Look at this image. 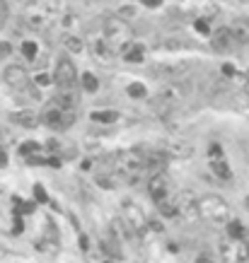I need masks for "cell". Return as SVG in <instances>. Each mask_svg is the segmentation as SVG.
Wrapping results in <instances>:
<instances>
[{
    "label": "cell",
    "instance_id": "obj_13",
    "mask_svg": "<svg viewBox=\"0 0 249 263\" xmlns=\"http://www.w3.org/2000/svg\"><path fill=\"white\" fill-rule=\"evenodd\" d=\"M90 53H92V58H95L99 65H109L112 60H114V53L109 51V46H107V41H104V37H95L90 39Z\"/></svg>",
    "mask_w": 249,
    "mask_h": 263
},
{
    "label": "cell",
    "instance_id": "obj_7",
    "mask_svg": "<svg viewBox=\"0 0 249 263\" xmlns=\"http://www.w3.org/2000/svg\"><path fill=\"white\" fill-rule=\"evenodd\" d=\"M124 222H126V232H131V234L143 237L148 232V217H145V212L135 203H131V201L124 203Z\"/></svg>",
    "mask_w": 249,
    "mask_h": 263
},
{
    "label": "cell",
    "instance_id": "obj_33",
    "mask_svg": "<svg viewBox=\"0 0 249 263\" xmlns=\"http://www.w3.org/2000/svg\"><path fill=\"white\" fill-rule=\"evenodd\" d=\"M37 85H39V87H46V85H51V77L41 73V75H37Z\"/></svg>",
    "mask_w": 249,
    "mask_h": 263
},
{
    "label": "cell",
    "instance_id": "obj_29",
    "mask_svg": "<svg viewBox=\"0 0 249 263\" xmlns=\"http://www.w3.org/2000/svg\"><path fill=\"white\" fill-rule=\"evenodd\" d=\"M39 150H41L39 143H24V145H19V155H24V157H32V155Z\"/></svg>",
    "mask_w": 249,
    "mask_h": 263
},
{
    "label": "cell",
    "instance_id": "obj_4",
    "mask_svg": "<svg viewBox=\"0 0 249 263\" xmlns=\"http://www.w3.org/2000/svg\"><path fill=\"white\" fill-rule=\"evenodd\" d=\"M191 92V87L184 82V80H179V82H170L167 87H162L157 97H155V109L157 111H172L177 109L187 97Z\"/></svg>",
    "mask_w": 249,
    "mask_h": 263
},
{
    "label": "cell",
    "instance_id": "obj_8",
    "mask_svg": "<svg viewBox=\"0 0 249 263\" xmlns=\"http://www.w3.org/2000/svg\"><path fill=\"white\" fill-rule=\"evenodd\" d=\"M77 68L70 58H61L56 63V73H54V82L58 90H75L77 85Z\"/></svg>",
    "mask_w": 249,
    "mask_h": 263
},
{
    "label": "cell",
    "instance_id": "obj_27",
    "mask_svg": "<svg viewBox=\"0 0 249 263\" xmlns=\"http://www.w3.org/2000/svg\"><path fill=\"white\" fill-rule=\"evenodd\" d=\"M157 210H160V215H162V217H177V215H179V212H177V206H174V201H165V203H160Z\"/></svg>",
    "mask_w": 249,
    "mask_h": 263
},
{
    "label": "cell",
    "instance_id": "obj_1",
    "mask_svg": "<svg viewBox=\"0 0 249 263\" xmlns=\"http://www.w3.org/2000/svg\"><path fill=\"white\" fill-rule=\"evenodd\" d=\"M58 12H61V0H32L24 7L22 19L34 32H49L56 22Z\"/></svg>",
    "mask_w": 249,
    "mask_h": 263
},
{
    "label": "cell",
    "instance_id": "obj_40",
    "mask_svg": "<svg viewBox=\"0 0 249 263\" xmlns=\"http://www.w3.org/2000/svg\"><path fill=\"white\" fill-rule=\"evenodd\" d=\"M15 234H22V220H15Z\"/></svg>",
    "mask_w": 249,
    "mask_h": 263
},
{
    "label": "cell",
    "instance_id": "obj_9",
    "mask_svg": "<svg viewBox=\"0 0 249 263\" xmlns=\"http://www.w3.org/2000/svg\"><path fill=\"white\" fill-rule=\"evenodd\" d=\"M220 256L225 263H249V246L247 242H235L230 237L220 239Z\"/></svg>",
    "mask_w": 249,
    "mask_h": 263
},
{
    "label": "cell",
    "instance_id": "obj_22",
    "mask_svg": "<svg viewBox=\"0 0 249 263\" xmlns=\"http://www.w3.org/2000/svg\"><path fill=\"white\" fill-rule=\"evenodd\" d=\"M143 53H145V51H143V46L133 41V44L124 51V56H121V58H124V60H128V63H143Z\"/></svg>",
    "mask_w": 249,
    "mask_h": 263
},
{
    "label": "cell",
    "instance_id": "obj_38",
    "mask_svg": "<svg viewBox=\"0 0 249 263\" xmlns=\"http://www.w3.org/2000/svg\"><path fill=\"white\" fill-rule=\"evenodd\" d=\"M0 167H7V155H5L2 148H0Z\"/></svg>",
    "mask_w": 249,
    "mask_h": 263
},
{
    "label": "cell",
    "instance_id": "obj_23",
    "mask_svg": "<svg viewBox=\"0 0 249 263\" xmlns=\"http://www.w3.org/2000/svg\"><path fill=\"white\" fill-rule=\"evenodd\" d=\"M63 46H65V51H70V53H80V51H82V39L75 37V34H65V37H63Z\"/></svg>",
    "mask_w": 249,
    "mask_h": 263
},
{
    "label": "cell",
    "instance_id": "obj_32",
    "mask_svg": "<svg viewBox=\"0 0 249 263\" xmlns=\"http://www.w3.org/2000/svg\"><path fill=\"white\" fill-rule=\"evenodd\" d=\"M7 15H10V12H7V2H5V0H0V27L7 22Z\"/></svg>",
    "mask_w": 249,
    "mask_h": 263
},
{
    "label": "cell",
    "instance_id": "obj_36",
    "mask_svg": "<svg viewBox=\"0 0 249 263\" xmlns=\"http://www.w3.org/2000/svg\"><path fill=\"white\" fill-rule=\"evenodd\" d=\"M140 5H145V7H160L162 0H140Z\"/></svg>",
    "mask_w": 249,
    "mask_h": 263
},
{
    "label": "cell",
    "instance_id": "obj_16",
    "mask_svg": "<svg viewBox=\"0 0 249 263\" xmlns=\"http://www.w3.org/2000/svg\"><path fill=\"white\" fill-rule=\"evenodd\" d=\"M211 46L215 51H220V53H228L232 46H235V37H232L230 27H220L211 39Z\"/></svg>",
    "mask_w": 249,
    "mask_h": 263
},
{
    "label": "cell",
    "instance_id": "obj_5",
    "mask_svg": "<svg viewBox=\"0 0 249 263\" xmlns=\"http://www.w3.org/2000/svg\"><path fill=\"white\" fill-rule=\"evenodd\" d=\"M198 215L213 225H228L230 222V206L220 196H203V198H198Z\"/></svg>",
    "mask_w": 249,
    "mask_h": 263
},
{
    "label": "cell",
    "instance_id": "obj_21",
    "mask_svg": "<svg viewBox=\"0 0 249 263\" xmlns=\"http://www.w3.org/2000/svg\"><path fill=\"white\" fill-rule=\"evenodd\" d=\"M228 237L235 242H247V229L242 227V222L232 220V222H228Z\"/></svg>",
    "mask_w": 249,
    "mask_h": 263
},
{
    "label": "cell",
    "instance_id": "obj_30",
    "mask_svg": "<svg viewBox=\"0 0 249 263\" xmlns=\"http://www.w3.org/2000/svg\"><path fill=\"white\" fill-rule=\"evenodd\" d=\"M193 27H196V32H198V34H211V24H208L206 19H196V24H193Z\"/></svg>",
    "mask_w": 249,
    "mask_h": 263
},
{
    "label": "cell",
    "instance_id": "obj_11",
    "mask_svg": "<svg viewBox=\"0 0 249 263\" xmlns=\"http://www.w3.org/2000/svg\"><path fill=\"white\" fill-rule=\"evenodd\" d=\"M148 191H150V198L155 201V206H160V203L170 201V179H167V174H165V171H160V174L150 176V181H148Z\"/></svg>",
    "mask_w": 249,
    "mask_h": 263
},
{
    "label": "cell",
    "instance_id": "obj_31",
    "mask_svg": "<svg viewBox=\"0 0 249 263\" xmlns=\"http://www.w3.org/2000/svg\"><path fill=\"white\" fill-rule=\"evenodd\" d=\"M34 196H37L39 203H46V201H49V198H46V191H44V186H41V184H37V186H34Z\"/></svg>",
    "mask_w": 249,
    "mask_h": 263
},
{
    "label": "cell",
    "instance_id": "obj_15",
    "mask_svg": "<svg viewBox=\"0 0 249 263\" xmlns=\"http://www.w3.org/2000/svg\"><path fill=\"white\" fill-rule=\"evenodd\" d=\"M2 77H5V82H7L10 87H15V90L27 87V82H29V75H27V70H24L22 65H7Z\"/></svg>",
    "mask_w": 249,
    "mask_h": 263
},
{
    "label": "cell",
    "instance_id": "obj_20",
    "mask_svg": "<svg viewBox=\"0 0 249 263\" xmlns=\"http://www.w3.org/2000/svg\"><path fill=\"white\" fill-rule=\"evenodd\" d=\"M162 167H165V157H162L160 152H155V155H145V174H148V176L160 174Z\"/></svg>",
    "mask_w": 249,
    "mask_h": 263
},
{
    "label": "cell",
    "instance_id": "obj_10",
    "mask_svg": "<svg viewBox=\"0 0 249 263\" xmlns=\"http://www.w3.org/2000/svg\"><path fill=\"white\" fill-rule=\"evenodd\" d=\"M208 164H211V171L220 181H230L232 179V169H230V164H228V159H225V155H223L220 145H211V150H208Z\"/></svg>",
    "mask_w": 249,
    "mask_h": 263
},
{
    "label": "cell",
    "instance_id": "obj_26",
    "mask_svg": "<svg viewBox=\"0 0 249 263\" xmlns=\"http://www.w3.org/2000/svg\"><path fill=\"white\" fill-rule=\"evenodd\" d=\"M80 82H82V90H85V92H97V87H99V80H97L92 73H82V75H80Z\"/></svg>",
    "mask_w": 249,
    "mask_h": 263
},
{
    "label": "cell",
    "instance_id": "obj_39",
    "mask_svg": "<svg viewBox=\"0 0 249 263\" xmlns=\"http://www.w3.org/2000/svg\"><path fill=\"white\" fill-rule=\"evenodd\" d=\"M242 77H245V94L249 97V70H247V73H245Z\"/></svg>",
    "mask_w": 249,
    "mask_h": 263
},
{
    "label": "cell",
    "instance_id": "obj_42",
    "mask_svg": "<svg viewBox=\"0 0 249 263\" xmlns=\"http://www.w3.org/2000/svg\"><path fill=\"white\" fill-rule=\"evenodd\" d=\"M247 206H249V198H247Z\"/></svg>",
    "mask_w": 249,
    "mask_h": 263
},
{
    "label": "cell",
    "instance_id": "obj_18",
    "mask_svg": "<svg viewBox=\"0 0 249 263\" xmlns=\"http://www.w3.org/2000/svg\"><path fill=\"white\" fill-rule=\"evenodd\" d=\"M10 118H12V123L24 126V128H37L39 126V116L34 111H15Z\"/></svg>",
    "mask_w": 249,
    "mask_h": 263
},
{
    "label": "cell",
    "instance_id": "obj_25",
    "mask_svg": "<svg viewBox=\"0 0 249 263\" xmlns=\"http://www.w3.org/2000/svg\"><path fill=\"white\" fill-rule=\"evenodd\" d=\"M126 94L133 97V99H145V97H148V90H145L143 82H131V85L126 87Z\"/></svg>",
    "mask_w": 249,
    "mask_h": 263
},
{
    "label": "cell",
    "instance_id": "obj_41",
    "mask_svg": "<svg viewBox=\"0 0 249 263\" xmlns=\"http://www.w3.org/2000/svg\"><path fill=\"white\" fill-rule=\"evenodd\" d=\"M85 2H99V0H85Z\"/></svg>",
    "mask_w": 249,
    "mask_h": 263
},
{
    "label": "cell",
    "instance_id": "obj_37",
    "mask_svg": "<svg viewBox=\"0 0 249 263\" xmlns=\"http://www.w3.org/2000/svg\"><path fill=\"white\" fill-rule=\"evenodd\" d=\"M7 53H10V44H5V41H2V44H0V58L7 56Z\"/></svg>",
    "mask_w": 249,
    "mask_h": 263
},
{
    "label": "cell",
    "instance_id": "obj_14",
    "mask_svg": "<svg viewBox=\"0 0 249 263\" xmlns=\"http://www.w3.org/2000/svg\"><path fill=\"white\" fill-rule=\"evenodd\" d=\"M177 212L187 215V217H196L198 215V198H193V191H182L174 201Z\"/></svg>",
    "mask_w": 249,
    "mask_h": 263
},
{
    "label": "cell",
    "instance_id": "obj_12",
    "mask_svg": "<svg viewBox=\"0 0 249 263\" xmlns=\"http://www.w3.org/2000/svg\"><path fill=\"white\" fill-rule=\"evenodd\" d=\"M191 68V63L187 60H179V63H165V65H155V75L162 77V80H170V82H179L182 75Z\"/></svg>",
    "mask_w": 249,
    "mask_h": 263
},
{
    "label": "cell",
    "instance_id": "obj_19",
    "mask_svg": "<svg viewBox=\"0 0 249 263\" xmlns=\"http://www.w3.org/2000/svg\"><path fill=\"white\" fill-rule=\"evenodd\" d=\"M230 32H232V37H235V41L249 44V19H235Z\"/></svg>",
    "mask_w": 249,
    "mask_h": 263
},
{
    "label": "cell",
    "instance_id": "obj_6",
    "mask_svg": "<svg viewBox=\"0 0 249 263\" xmlns=\"http://www.w3.org/2000/svg\"><path fill=\"white\" fill-rule=\"evenodd\" d=\"M39 121L44 126H49L51 131H68L73 123H75V111H68V109H61L56 102H49L41 113H39Z\"/></svg>",
    "mask_w": 249,
    "mask_h": 263
},
{
    "label": "cell",
    "instance_id": "obj_28",
    "mask_svg": "<svg viewBox=\"0 0 249 263\" xmlns=\"http://www.w3.org/2000/svg\"><path fill=\"white\" fill-rule=\"evenodd\" d=\"M37 53H39V49H37V44H34V41H24V44H22V56H24V58L34 60Z\"/></svg>",
    "mask_w": 249,
    "mask_h": 263
},
{
    "label": "cell",
    "instance_id": "obj_34",
    "mask_svg": "<svg viewBox=\"0 0 249 263\" xmlns=\"http://www.w3.org/2000/svg\"><path fill=\"white\" fill-rule=\"evenodd\" d=\"M223 75H225V77H235L237 73H235V68H232L230 63H225V65H223Z\"/></svg>",
    "mask_w": 249,
    "mask_h": 263
},
{
    "label": "cell",
    "instance_id": "obj_17",
    "mask_svg": "<svg viewBox=\"0 0 249 263\" xmlns=\"http://www.w3.org/2000/svg\"><path fill=\"white\" fill-rule=\"evenodd\" d=\"M54 102H56L61 109L73 111L77 106V102H80V97H77V90H58V94L54 97Z\"/></svg>",
    "mask_w": 249,
    "mask_h": 263
},
{
    "label": "cell",
    "instance_id": "obj_3",
    "mask_svg": "<svg viewBox=\"0 0 249 263\" xmlns=\"http://www.w3.org/2000/svg\"><path fill=\"white\" fill-rule=\"evenodd\" d=\"M114 169L128 179V181H138L145 174V155H140V150H124L114 157Z\"/></svg>",
    "mask_w": 249,
    "mask_h": 263
},
{
    "label": "cell",
    "instance_id": "obj_35",
    "mask_svg": "<svg viewBox=\"0 0 249 263\" xmlns=\"http://www.w3.org/2000/svg\"><path fill=\"white\" fill-rule=\"evenodd\" d=\"M196 263H215V259H213V256H208V254H198Z\"/></svg>",
    "mask_w": 249,
    "mask_h": 263
},
{
    "label": "cell",
    "instance_id": "obj_2",
    "mask_svg": "<svg viewBox=\"0 0 249 263\" xmlns=\"http://www.w3.org/2000/svg\"><path fill=\"white\" fill-rule=\"evenodd\" d=\"M102 37L107 41L109 51L114 56H124V51L133 44V32H131V24L119 15H109L102 22Z\"/></svg>",
    "mask_w": 249,
    "mask_h": 263
},
{
    "label": "cell",
    "instance_id": "obj_24",
    "mask_svg": "<svg viewBox=\"0 0 249 263\" xmlns=\"http://www.w3.org/2000/svg\"><path fill=\"white\" fill-rule=\"evenodd\" d=\"M90 118L97 123H116L119 121V111H92Z\"/></svg>",
    "mask_w": 249,
    "mask_h": 263
}]
</instances>
